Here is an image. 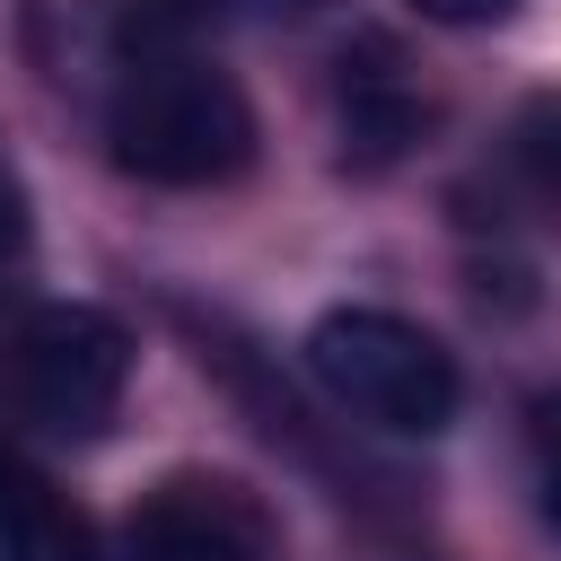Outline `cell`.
<instances>
[{
    "mask_svg": "<svg viewBox=\"0 0 561 561\" xmlns=\"http://www.w3.org/2000/svg\"><path fill=\"white\" fill-rule=\"evenodd\" d=\"M0 561H96L79 508H61L53 482H35L26 465L0 482Z\"/></svg>",
    "mask_w": 561,
    "mask_h": 561,
    "instance_id": "6",
    "label": "cell"
},
{
    "mask_svg": "<svg viewBox=\"0 0 561 561\" xmlns=\"http://www.w3.org/2000/svg\"><path fill=\"white\" fill-rule=\"evenodd\" d=\"M307 368L342 412H359L394 438H438L456 421V394H465L456 351L438 333H421L412 316H386V307L316 316L307 324Z\"/></svg>",
    "mask_w": 561,
    "mask_h": 561,
    "instance_id": "2",
    "label": "cell"
},
{
    "mask_svg": "<svg viewBox=\"0 0 561 561\" xmlns=\"http://www.w3.org/2000/svg\"><path fill=\"white\" fill-rule=\"evenodd\" d=\"M412 9H421L430 26H500L517 0H412Z\"/></svg>",
    "mask_w": 561,
    "mask_h": 561,
    "instance_id": "9",
    "label": "cell"
},
{
    "mask_svg": "<svg viewBox=\"0 0 561 561\" xmlns=\"http://www.w3.org/2000/svg\"><path fill=\"white\" fill-rule=\"evenodd\" d=\"M412 140H421V96H412L403 70L368 44L359 70L342 61V158H351V167H386V158H403Z\"/></svg>",
    "mask_w": 561,
    "mask_h": 561,
    "instance_id": "5",
    "label": "cell"
},
{
    "mask_svg": "<svg viewBox=\"0 0 561 561\" xmlns=\"http://www.w3.org/2000/svg\"><path fill=\"white\" fill-rule=\"evenodd\" d=\"M9 473H18V456H9V447H0V482H9Z\"/></svg>",
    "mask_w": 561,
    "mask_h": 561,
    "instance_id": "12",
    "label": "cell"
},
{
    "mask_svg": "<svg viewBox=\"0 0 561 561\" xmlns=\"http://www.w3.org/2000/svg\"><path fill=\"white\" fill-rule=\"evenodd\" d=\"M517 167L561 202V96H535V105L517 114Z\"/></svg>",
    "mask_w": 561,
    "mask_h": 561,
    "instance_id": "7",
    "label": "cell"
},
{
    "mask_svg": "<svg viewBox=\"0 0 561 561\" xmlns=\"http://www.w3.org/2000/svg\"><path fill=\"white\" fill-rule=\"evenodd\" d=\"M123 561H272V508L237 473H167L131 500Z\"/></svg>",
    "mask_w": 561,
    "mask_h": 561,
    "instance_id": "4",
    "label": "cell"
},
{
    "mask_svg": "<svg viewBox=\"0 0 561 561\" xmlns=\"http://www.w3.org/2000/svg\"><path fill=\"white\" fill-rule=\"evenodd\" d=\"M105 149L123 175L167 184V193L228 184L254 158V105L219 61H202L184 44L131 53L114 96H105Z\"/></svg>",
    "mask_w": 561,
    "mask_h": 561,
    "instance_id": "1",
    "label": "cell"
},
{
    "mask_svg": "<svg viewBox=\"0 0 561 561\" xmlns=\"http://www.w3.org/2000/svg\"><path fill=\"white\" fill-rule=\"evenodd\" d=\"M9 377H18V412L44 421L53 438H96L114 412H123V386H131V333L123 316L105 307H35L9 342Z\"/></svg>",
    "mask_w": 561,
    "mask_h": 561,
    "instance_id": "3",
    "label": "cell"
},
{
    "mask_svg": "<svg viewBox=\"0 0 561 561\" xmlns=\"http://www.w3.org/2000/svg\"><path fill=\"white\" fill-rule=\"evenodd\" d=\"M254 9H316V0H254Z\"/></svg>",
    "mask_w": 561,
    "mask_h": 561,
    "instance_id": "11",
    "label": "cell"
},
{
    "mask_svg": "<svg viewBox=\"0 0 561 561\" xmlns=\"http://www.w3.org/2000/svg\"><path fill=\"white\" fill-rule=\"evenodd\" d=\"M18 245H26V193H18V184H9V167H0V263H9Z\"/></svg>",
    "mask_w": 561,
    "mask_h": 561,
    "instance_id": "10",
    "label": "cell"
},
{
    "mask_svg": "<svg viewBox=\"0 0 561 561\" xmlns=\"http://www.w3.org/2000/svg\"><path fill=\"white\" fill-rule=\"evenodd\" d=\"M526 438H535V491H543V526L561 535V386L535 403V430H526Z\"/></svg>",
    "mask_w": 561,
    "mask_h": 561,
    "instance_id": "8",
    "label": "cell"
}]
</instances>
